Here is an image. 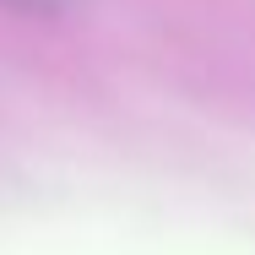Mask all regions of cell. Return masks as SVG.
<instances>
[{"label":"cell","mask_w":255,"mask_h":255,"mask_svg":"<svg viewBox=\"0 0 255 255\" xmlns=\"http://www.w3.org/2000/svg\"><path fill=\"white\" fill-rule=\"evenodd\" d=\"M5 5H22V11H71L82 0H5Z\"/></svg>","instance_id":"obj_1"}]
</instances>
